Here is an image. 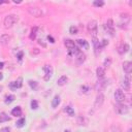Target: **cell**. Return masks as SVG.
<instances>
[{"instance_id": "cell-14", "label": "cell", "mask_w": 132, "mask_h": 132, "mask_svg": "<svg viewBox=\"0 0 132 132\" xmlns=\"http://www.w3.org/2000/svg\"><path fill=\"white\" fill-rule=\"evenodd\" d=\"M77 124L81 125V126H87L88 124H89V120H88L86 117L80 116L77 118Z\"/></svg>"}, {"instance_id": "cell-35", "label": "cell", "mask_w": 132, "mask_h": 132, "mask_svg": "<svg viewBox=\"0 0 132 132\" xmlns=\"http://www.w3.org/2000/svg\"><path fill=\"white\" fill-rule=\"evenodd\" d=\"M105 26H106V27H108V28H113V20H108Z\"/></svg>"}, {"instance_id": "cell-37", "label": "cell", "mask_w": 132, "mask_h": 132, "mask_svg": "<svg viewBox=\"0 0 132 132\" xmlns=\"http://www.w3.org/2000/svg\"><path fill=\"white\" fill-rule=\"evenodd\" d=\"M23 55H24V53H23V52H20L19 54L17 55V58H18V60H19L20 62L22 61V58H23Z\"/></svg>"}, {"instance_id": "cell-28", "label": "cell", "mask_w": 132, "mask_h": 132, "mask_svg": "<svg viewBox=\"0 0 132 132\" xmlns=\"http://www.w3.org/2000/svg\"><path fill=\"white\" fill-rule=\"evenodd\" d=\"M104 29L106 30V32L111 35V36H115V30H113V28H108V27H106V26L104 25Z\"/></svg>"}, {"instance_id": "cell-7", "label": "cell", "mask_w": 132, "mask_h": 132, "mask_svg": "<svg viewBox=\"0 0 132 132\" xmlns=\"http://www.w3.org/2000/svg\"><path fill=\"white\" fill-rule=\"evenodd\" d=\"M43 70H45V81H50V78L53 75V68L51 65H45L43 66Z\"/></svg>"}, {"instance_id": "cell-32", "label": "cell", "mask_w": 132, "mask_h": 132, "mask_svg": "<svg viewBox=\"0 0 132 132\" xmlns=\"http://www.w3.org/2000/svg\"><path fill=\"white\" fill-rule=\"evenodd\" d=\"M69 32L71 34H76L77 33V28L75 27V26H71V27L69 28Z\"/></svg>"}, {"instance_id": "cell-39", "label": "cell", "mask_w": 132, "mask_h": 132, "mask_svg": "<svg viewBox=\"0 0 132 132\" xmlns=\"http://www.w3.org/2000/svg\"><path fill=\"white\" fill-rule=\"evenodd\" d=\"M47 40H49L51 43H54V42H55V39L53 38V37L51 36V35H49V36H47Z\"/></svg>"}, {"instance_id": "cell-36", "label": "cell", "mask_w": 132, "mask_h": 132, "mask_svg": "<svg viewBox=\"0 0 132 132\" xmlns=\"http://www.w3.org/2000/svg\"><path fill=\"white\" fill-rule=\"evenodd\" d=\"M94 5L95 6H98V7L103 6L104 5V2L103 1H94Z\"/></svg>"}, {"instance_id": "cell-18", "label": "cell", "mask_w": 132, "mask_h": 132, "mask_svg": "<svg viewBox=\"0 0 132 132\" xmlns=\"http://www.w3.org/2000/svg\"><path fill=\"white\" fill-rule=\"evenodd\" d=\"M76 42H77L81 47H83L85 50H89V43H88V41H86L85 39H77Z\"/></svg>"}, {"instance_id": "cell-40", "label": "cell", "mask_w": 132, "mask_h": 132, "mask_svg": "<svg viewBox=\"0 0 132 132\" xmlns=\"http://www.w3.org/2000/svg\"><path fill=\"white\" fill-rule=\"evenodd\" d=\"M9 131H10V129L8 127H5V128H2L0 132H9Z\"/></svg>"}, {"instance_id": "cell-38", "label": "cell", "mask_w": 132, "mask_h": 132, "mask_svg": "<svg viewBox=\"0 0 132 132\" xmlns=\"http://www.w3.org/2000/svg\"><path fill=\"white\" fill-rule=\"evenodd\" d=\"M100 45H101V47H106L107 45H108V41L106 40V39H103V40L102 41H101V43H100Z\"/></svg>"}, {"instance_id": "cell-30", "label": "cell", "mask_w": 132, "mask_h": 132, "mask_svg": "<svg viewBox=\"0 0 132 132\" xmlns=\"http://www.w3.org/2000/svg\"><path fill=\"white\" fill-rule=\"evenodd\" d=\"M28 84H29V86L31 87L33 90H36V89H37V83H36V82H34V81H29Z\"/></svg>"}, {"instance_id": "cell-11", "label": "cell", "mask_w": 132, "mask_h": 132, "mask_svg": "<svg viewBox=\"0 0 132 132\" xmlns=\"http://www.w3.org/2000/svg\"><path fill=\"white\" fill-rule=\"evenodd\" d=\"M122 88L126 91H129L130 90V74H127L125 76L124 81L122 83Z\"/></svg>"}, {"instance_id": "cell-27", "label": "cell", "mask_w": 132, "mask_h": 132, "mask_svg": "<svg viewBox=\"0 0 132 132\" xmlns=\"http://www.w3.org/2000/svg\"><path fill=\"white\" fill-rule=\"evenodd\" d=\"M25 123H26V120H25L24 118H22V119H20V120L17 122V124H16V125H17L18 128H22V127L25 125Z\"/></svg>"}, {"instance_id": "cell-8", "label": "cell", "mask_w": 132, "mask_h": 132, "mask_svg": "<svg viewBox=\"0 0 132 132\" xmlns=\"http://www.w3.org/2000/svg\"><path fill=\"white\" fill-rule=\"evenodd\" d=\"M28 11H29V14L35 17V18H39V17H41L42 16V11L40 8H38V7H30L28 8Z\"/></svg>"}, {"instance_id": "cell-10", "label": "cell", "mask_w": 132, "mask_h": 132, "mask_svg": "<svg viewBox=\"0 0 132 132\" xmlns=\"http://www.w3.org/2000/svg\"><path fill=\"white\" fill-rule=\"evenodd\" d=\"M93 46H94L95 55H96V56H98L100 53H101V49H102V47H101L100 42L97 40V38H93Z\"/></svg>"}, {"instance_id": "cell-4", "label": "cell", "mask_w": 132, "mask_h": 132, "mask_svg": "<svg viewBox=\"0 0 132 132\" xmlns=\"http://www.w3.org/2000/svg\"><path fill=\"white\" fill-rule=\"evenodd\" d=\"M128 111H129L128 107L123 103H118L115 106V112L119 115H125V113H128Z\"/></svg>"}, {"instance_id": "cell-41", "label": "cell", "mask_w": 132, "mask_h": 132, "mask_svg": "<svg viewBox=\"0 0 132 132\" xmlns=\"http://www.w3.org/2000/svg\"><path fill=\"white\" fill-rule=\"evenodd\" d=\"M39 51L37 49H34V51H32V54H38Z\"/></svg>"}, {"instance_id": "cell-1", "label": "cell", "mask_w": 132, "mask_h": 132, "mask_svg": "<svg viewBox=\"0 0 132 132\" xmlns=\"http://www.w3.org/2000/svg\"><path fill=\"white\" fill-rule=\"evenodd\" d=\"M18 21H19V18L17 16L9 15L4 19V26H5V28H11L16 23H18Z\"/></svg>"}, {"instance_id": "cell-21", "label": "cell", "mask_w": 132, "mask_h": 132, "mask_svg": "<svg viewBox=\"0 0 132 132\" xmlns=\"http://www.w3.org/2000/svg\"><path fill=\"white\" fill-rule=\"evenodd\" d=\"M67 82H68V77L63 75V76H61L58 81H57V84H58L59 86H64V85H66V83H67Z\"/></svg>"}, {"instance_id": "cell-45", "label": "cell", "mask_w": 132, "mask_h": 132, "mask_svg": "<svg viewBox=\"0 0 132 132\" xmlns=\"http://www.w3.org/2000/svg\"><path fill=\"white\" fill-rule=\"evenodd\" d=\"M14 2H15V3H21V1H17V0H15Z\"/></svg>"}, {"instance_id": "cell-47", "label": "cell", "mask_w": 132, "mask_h": 132, "mask_svg": "<svg viewBox=\"0 0 132 132\" xmlns=\"http://www.w3.org/2000/svg\"><path fill=\"white\" fill-rule=\"evenodd\" d=\"M65 132H69V131L68 130H65Z\"/></svg>"}, {"instance_id": "cell-20", "label": "cell", "mask_w": 132, "mask_h": 132, "mask_svg": "<svg viewBox=\"0 0 132 132\" xmlns=\"http://www.w3.org/2000/svg\"><path fill=\"white\" fill-rule=\"evenodd\" d=\"M104 74H105V71L102 67H98L97 69H96V75H97L98 78H103Z\"/></svg>"}, {"instance_id": "cell-12", "label": "cell", "mask_w": 132, "mask_h": 132, "mask_svg": "<svg viewBox=\"0 0 132 132\" xmlns=\"http://www.w3.org/2000/svg\"><path fill=\"white\" fill-rule=\"evenodd\" d=\"M123 69L127 74H130L131 73V70H132V63L129 62V61H125L123 63Z\"/></svg>"}, {"instance_id": "cell-19", "label": "cell", "mask_w": 132, "mask_h": 132, "mask_svg": "<svg viewBox=\"0 0 132 132\" xmlns=\"http://www.w3.org/2000/svg\"><path fill=\"white\" fill-rule=\"evenodd\" d=\"M11 115L15 116V117H20V116H22V108H21L20 106L15 107V108L11 111Z\"/></svg>"}, {"instance_id": "cell-6", "label": "cell", "mask_w": 132, "mask_h": 132, "mask_svg": "<svg viewBox=\"0 0 132 132\" xmlns=\"http://www.w3.org/2000/svg\"><path fill=\"white\" fill-rule=\"evenodd\" d=\"M125 98H126V96H125V94H124V92H123L122 90H117L116 92H115V99H116V101L118 103H122L123 101L125 100Z\"/></svg>"}, {"instance_id": "cell-34", "label": "cell", "mask_w": 132, "mask_h": 132, "mask_svg": "<svg viewBox=\"0 0 132 132\" xmlns=\"http://www.w3.org/2000/svg\"><path fill=\"white\" fill-rule=\"evenodd\" d=\"M81 90H82V92H84V93H88V92L90 91V88L87 87V86H82L81 87Z\"/></svg>"}, {"instance_id": "cell-29", "label": "cell", "mask_w": 132, "mask_h": 132, "mask_svg": "<svg viewBox=\"0 0 132 132\" xmlns=\"http://www.w3.org/2000/svg\"><path fill=\"white\" fill-rule=\"evenodd\" d=\"M112 131H113V132H122L121 127L119 126L118 124H113V125L112 126Z\"/></svg>"}, {"instance_id": "cell-15", "label": "cell", "mask_w": 132, "mask_h": 132, "mask_svg": "<svg viewBox=\"0 0 132 132\" xmlns=\"http://www.w3.org/2000/svg\"><path fill=\"white\" fill-rule=\"evenodd\" d=\"M75 58H76V60H77L78 63H83V62H85V60H86V56H85V54H84L83 52L80 51V52H78L77 54H76Z\"/></svg>"}, {"instance_id": "cell-42", "label": "cell", "mask_w": 132, "mask_h": 132, "mask_svg": "<svg viewBox=\"0 0 132 132\" xmlns=\"http://www.w3.org/2000/svg\"><path fill=\"white\" fill-rule=\"evenodd\" d=\"M3 66H4V63L3 62H0V69H2Z\"/></svg>"}, {"instance_id": "cell-43", "label": "cell", "mask_w": 132, "mask_h": 132, "mask_svg": "<svg viewBox=\"0 0 132 132\" xmlns=\"http://www.w3.org/2000/svg\"><path fill=\"white\" fill-rule=\"evenodd\" d=\"M3 3H8V1H0V4H3Z\"/></svg>"}, {"instance_id": "cell-31", "label": "cell", "mask_w": 132, "mask_h": 132, "mask_svg": "<svg viewBox=\"0 0 132 132\" xmlns=\"http://www.w3.org/2000/svg\"><path fill=\"white\" fill-rule=\"evenodd\" d=\"M111 64H112V59L108 57V58H106V59L104 60L103 65L105 66V67H109V66H111Z\"/></svg>"}, {"instance_id": "cell-13", "label": "cell", "mask_w": 132, "mask_h": 132, "mask_svg": "<svg viewBox=\"0 0 132 132\" xmlns=\"http://www.w3.org/2000/svg\"><path fill=\"white\" fill-rule=\"evenodd\" d=\"M0 42H1L2 46H7L8 43L10 42V36H8L7 34H3L1 37H0Z\"/></svg>"}, {"instance_id": "cell-3", "label": "cell", "mask_w": 132, "mask_h": 132, "mask_svg": "<svg viewBox=\"0 0 132 132\" xmlns=\"http://www.w3.org/2000/svg\"><path fill=\"white\" fill-rule=\"evenodd\" d=\"M107 85H108V81L107 80H104V78H99V81L96 83V85H95V89H96V91L101 92V91H103L105 88L107 87Z\"/></svg>"}, {"instance_id": "cell-25", "label": "cell", "mask_w": 132, "mask_h": 132, "mask_svg": "<svg viewBox=\"0 0 132 132\" xmlns=\"http://www.w3.org/2000/svg\"><path fill=\"white\" fill-rule=\"evenodd\" d=\"M15 99H16L15 95H8V96H6V98H5V100H4V102H5L6 104H10L12 101H15Z\"/></svg>"}, {"instance_id": "cell-46", "label": "cell", "mask_w": 132, "mask_h": 132, "mask_svg": "<svg viewBox=\"0 0 132 132\" xmlns=\"http://www.w3.org/2000/svg\"><path fill=\"white\" fill-rule=\"evenodd\" d=\"M127 132H132V129H131V128H129V129H128V131H127Z\"/></svg>"}, {"instance_id": "cell-22", "label": "cell", "mask_w": 132, "mask_h": 132, "mask_svg": "<svg viewBox=\"0 0 132 132\" xmlns=\"http://www.w3.org/2000/svg\"><path fill=\"white\" fill-rule=\"evenodd\" d=\"M60 102H61V100H60V97L58 95H56L55 97H54V99H53V101H52V106L54 107V108H56L58 105L60 104Z\"/></svg>"}, {"instance_id": "cell-26", "label": "cell", "mask_w": 132, "mask_h": 132, "mask_svg": "<svg viewBox=\"0 0 132 132\" xmlns=\"http://www.w3.org/2000/svg\"><path fill=\"white\" fill-rule=\"evenodd\" d=\"M64 112L67 113L70 117H73V116H74V111H73V108H72L71 106H66V107L64 108Z\"/></svg>"}, {"instance_id": "cell-44", "label": "cell", "mask_w": 132, "mask_h": 132, "mask_svg": "<svg viewBox=\"0 0 132 132\" xmlns=\"http://www.w3.org/2000/svg\"><path fill=\"white\" fill-rule=\"evenodd\" d=\"M2 78H3V74H2V73H0V81H1Z\"/></svg>"}, {"instance_id": "cell-17", "label": "cell", "mask_w": 132, "mask_h": 132, "mask_svg": "<svg viewBox=\"0 0 132 132\" xmlns=\"http://www.w3.org/2000/svg\"><path fill=\"white\" fill-rule=\"evenodd\" d=\"M128 51H129V46L127 45V43H123L118 50V52L120 53V54H125V53H127Z\"/></svg>"}, {"instance_id": "cell-9", "label": "cell", "mask_w": 132, "mask_h": 132, "mask_svg": "<svg viewBox=\"0 0 132 132\" xmlns=\"http://www.w3.org/2000/svg\"><path fill=\"white\" fill-rule=\"evenodd\" d=\"M22 82H23V78H22V77H19L16 82H11V83L9 84V87L11 88L12 90L19 89V88H21L22 86H23V83H22Z\"/></svg>"}, {"instance_id": "cell-24", "label": "cell", "mask_w": 132, "mask_h": 132, "mask_svg": "<svg viewBox=\"0 0 132 132\" xmlns=\"http://www.w3.org/2000/svg\"><path fill=\"white\" fill-rule=\"evenodd\" d=\"M10 118L8 117L5 113H2L1 115H0V123H3V122H6V121H9Z\"/></svg>"}, {"instance_id": "cell-33", "label": "cell", "mask_w": 132, "mask_h": 132, "mask_svg": "<svg viewBox=\"0 0 132 132\" xmlns=\"http://www.w3.org/2000/svg\"><path fill=\"white\" fill-rule=\"evenodd\" d=\"M37 107H38L37 101H36V100H32V101H31V108H32V109H36Z\"/></svg>"}, {"instance_id": "cell-5", "label": "cell", "mask_w": 132, "mask_h": 132, "mask_svg": "<svg viewBox=\"0 0 132 132\" xmlns=\"http://www.w3.org/2000/svg\"><path fill=\"white\" fill-rule=\"evenodd\" d=\"M104 102V96L102 93H99L97 96H96L95 99V103H94V109H98L102 106V104Z\"/></svg>"}, {"instance_id": "cell-16", "label": "cell", "mask_w": 132, "mask_h": 132, "mask_svg": "<svg viewBox=\"0 0 132 132\" xmlns=\"http://www.w3.org/2000/svg\"><path fill=\"white\" fill-rule=\"evenodd\" d=\"M65 46H66V47L70 51V50H73L74 47H75V45H74V41L73 40H71V39H66L65 40Z\"/></svg>"}, {"instance_id": "cell-23", "label": "cell", "mask_w": 132, "mask_h": 132, "mask_svg": "<svg viewBox=\"0 0 132 132\" xmlns=\"http://www.w3.org/2000/svg\"><path fill=\"white\" fill-rule=\"evenodd\" d=\"M37 30H38V28H37V27H33V28L31 29V33H30V39H32V40H34V39L36 38Z\"/></svg>"}, {"instance_id": "cell-2", "label": "cell", "mask_w": 132, "mask_h": 132, "mask_svg": "<svg viewBox=\"0 0 132 132\" xmlns=\"http://www.w3.org/2000/svg\"><path fill=\"white\" fill-rule=\"evenodd\" d=\"M88 31L92 35L93 38H96L98 33V27H97V22L96 21H91L88 24Z\"/></svg>"}]
</instances>
